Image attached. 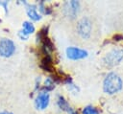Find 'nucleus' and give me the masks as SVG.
I'll return each mask as SVG.
<instances>
[{"instance_id":"6","label":"nucleus","mask_w":123,"mask_h":114,"mask_svg":"<svg viewBox=\"0 0 123 114\" xmlns=\"http://www.w3.org/2000/svg\"><path fill=\"white\" fill-rule=\"evenodd\" d=\"M49 101H50L49 94L47 92H40V93H38V95L36 98L35 105H36V107L37 109L43 110L48 106Z\"/></svg>"},{"instance_id":"11","label":"nucleus","mask_w":123,"mask_h":114,"mask_svg":"<svg viewBox=\"0 0 123 114\" xmlns=\"http://www.w3.org/2000/svg\"><path fill=\"white\" fill-rule=\"evenodd\" d=\"M83 114H99L98 110L96 108H94L93 106H86L84 109H83Z\"/></svg>"},{"instance_id":"9","label":"nucleus","mask_w":123,"mask_h":114,"mask_svg":"<svg viewBox=\"0 0 123 114\" xmlns=\"http://www.w3.org/2000/svg\"><path fill=\"white\" fill-rule=\"evenodd\" d=\"M58 104H59V106L61 107V109L65 110L66 112H68V113H70V114H72V113H73V111L71 110V107L68 105V103H66V101H65L62 97H59Z\"/></svg>"},{"instance_id":"1","label":"nucleus","mask_w":123,"mask_h":114,"mask_svg":"<svg viewBox=\"0 0 123 114\" xmlns=\"http://www.w3.org/2000/svg\"><path fill=\"white\" fill-rule=\"evenodd\" d=\"M123 87V81L121 78L116 73H109L103 82V89L104 92L110 95L115 94L119 92Z\"/></svg>"},{"instance_id":"12","label":"nucleus","mask_w":123,"mask_h":114,"mask_svg":"<svg viewBox=\"0 0 123 114\" xmlns=\"http://www.w3.org/2000/svg\"><path fill=\"white\" fill-rule=\"evenodd\" d=\"M44 84H45V88H46L47 90H52V89L54 88V82H53V80H52L50 78H48V79L45 80Z\"/></svg>"},{"instance_id":"13","label":"nucleus","mask_w":123,"mask_h":114,"mask_svg":"<svg viewBox=\"0 0 123 114\" xmlns=\"http://www.w3.org/2000/svg\"><path fill=\"white\" fill-rule=\"evenodd\" d=\"M18 35H19V37H20L21 39H24V40H26V39L28 38V34H26L23 31H20V32L18 33Z\"/></svg>"},{"instance_id":"7","label":"nucleus","mask_w":123,"mask_h":114,"mask_svg":"<svg viewBox=\"0 0 123 114\" xmlns=\"http://www.w3.org/2000/svg\"><path fill=\"white\" fill-rule=\"evenodd\" d=\"M79 8H80V4L77 1H70L67 2L65 5V11L66 14L69 15L70 17H75L76 14L79 11Z\"/></svg>"},{"instance_id":"4","label":"nucleus","mask_w":123,"mask_h":114,"mask_svg":"<svg viewBox=\"0 0 123 114\" xmlns=\"http://www.w3.org/2000/svg\"><path fill=\"white\" fill-rule=\"evenodd\" d=\"M91 28H92V24L91 21L87 18V17H84L82 18L77 25V31L78 34L83 37V38H88L91 33Z\"/></svg>"},{"instance_id":"10","label":"nucleus","mask_w":123,"mask_h":114,"mask_svg":"<svg viewBox=\"0 0 123 114\" xmlns=\"http://www.w3.org/2000/svg\"><path fill=\"white\" fill-rule=\"evenodd\" d=\"M22 28H23V32L26 34H33L35 32V26L33 25V23L29 22V21H25L23 24H22Z\"/></svg>"},{"instance_id":"8","label":"nucleus","mask_w":123,"mask_h":114,"mask_svg":"<svg viewBox=\"0 0 123 114\" xmlns=\"http://www.w3.org/2000/svg\"><path fill=\"white\" fill-rule=\"evenodd\" d=\"M27 14L34 21H37L41 18L40 14H38V12L37 11L36 6H34V5H28L27 6Z\"/></svg>"},{"instance_id":"14","label":"nucleus","mask_w":123,"mask_h":114,"mask_svg":"<svg viewBox=\"0 0 123 114\" xmlns=\"http://www.w3.org/2000/svg\"><path fill=\"white\" fill-rule=\"evenodd\" d=\"M0 114H12V113L9 112V111H2V112H0Z\"/></svg>"},{"instance_id":"3","label":"nucleus","mask_w":123,"mask_h":114,"mask_svg":"<svg viewBox=\"0 0 123 114\" xmlns=\"http://www.w3.org/2000/svg\"><path fill=\"white\" fill-rule=\"evenodd\" d=\"M15 52V45L12 40L9 38H2L0 40V56L3 57H9Z\"/></svg>"},{"instance_id":"2","label":"nucleus","mask_w":123,"mask_h":114,"mask_svg":"<svg viewBox=\"0 0 123 114\" xmlns=\"http://www.w3.org/2000/svg\"><path fill=\"white\" fill-rule=\"evenodd\" d=\"M123 59V50L121 49H113L110 51L104 57V62L107 65L113 66L119 63Z\"/></svg>"},{"instance_id":"5","label":"nucleus","mask_w":123,"mask_h":114,"mask_svg":"<svg viewBox=\"0 0 123 114\" xmlns=\"http://www.w3.org/2000/svg\"><path fill=\"white\" fill-rule=\"evenodd\" d=\"M66 56L69 59L77 60V59H82L86 57L87 52L77 47H68L66 49Z\"/></svg>"}]
</instances>
